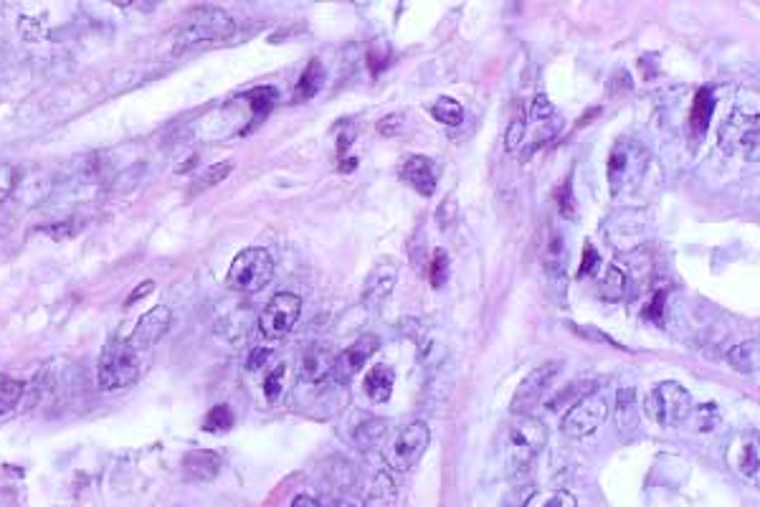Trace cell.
<instances>
[{
    "label": "cell",
    "instance_id": "cell-1",
    "mask_svg": "<svg viewBox=\"0 0 760 507\" xmlns=\"http://www.w3.org/2000/svg\"><path fill=\"white\" fill-rule=\"evenodd\" d=\"M548 444V427L530 414H515L504 424L502 456L510 474H525Z\"/></svg>",
    "mask_w": 760,
    "mask_h": 507
},
{
    "label": "cell",
    "instance_id": "cell-2",
    "mask_svg": "<svg viewBox=\"0 0 760 507\" xmlns=\"http://www.w3.org/2000/svg\"><path fill=\"white\" fill-rule=\"evenodd\" d=\"M236 33V23L226 11L220 8H195L193 14L183 21L175 36H173V52L183 53L198 49V46H211L229 41Z\"/></svg>",
    "mask_w": 760,
    "mask_h": 507
},
{
    "label": "cell",
    "instance_id": "cell-3",
    "mask_svg": "<svg viewBox=\"0 0 760 507\" xmlns=\"http://www.w3.org/2000/svg\"><path fill=\"white\" fill-rule=\"evenodd\" d=\"M142 363L137 351L129 345L127 340H109L99 355V368H97V386L107 393L129 389L140 378Z\"/></svg>",
    "mask_w": 760,
    "mask_h": 507
},
{
    "label": "cell",
    "instance_id": "cell-4",
    "mask_svg": "<svg viewBox=\"0 0 760 507\" xmlns=\"http://www.w3.org/2000/svg\"><path fill=\"white\" fill-rule=\"evenodd\" d=\"M274 277V259L267 249L251 247L236 254L231 269L226 274V286L239 295H257Z\"/></svg>",
    "mask_w": 760,
    "mask_h": 507
},
{
    "label": "cell",
    "instance_id": "cell-5",
    "mask_svg": "<svg viewBox=\"0 0 760 507\" xmlns=\"http://www.w3.org/2000/svg\"><path fill=\"white\" fill-rule=\"evenodd\" d=\"M644 408L646 417L659 427H680L692 417L695 403H692L690 390L680 386L677 380H664V383H659L649 390Z\"/></svg>",
    "mask_w": 760,
    "mask_h": 507
},
{
    "label": "cell",
    "instance_id": "cell-6",
    "mask_svg": "<svg viewBox=\"0 0 760 507\" xmlns=\"http://www.w3.org/2000/svg\"><path fill=\"white\" fill-rule=\"evenodd\" d=\"M428 444H431V429L424 421H413L388 442L386 465L393 472H411L426 455Z\"/></svg>",
    "mask_w": 760,
    "mask_h": 507
},
{
    "label": "cell",
    "instance_id": "cell-7",
    "mask_svg": "<svg viewBox=\"0 0 760 507\" xmlns=\"http://www.w3.org/2000/svg\"><path fill=\"white\" fill-rule=\"evenodd\" d=\"M720 147L727 155L750 157L758 153V115L746 112V109H735L730 112L718 130Z\"/></svg>",
    "mask_w": 760,
    "mask_h": 507
},
{
    "label": "cell",
    "instance_id": "cell-8",
    "mask_svg": "<svg viewBox=\"0 0 760 507\" xmlns=\"http://www.w3.org/2000/svg\"><path fill=\"white\" fill-rule=\"evenodd\" d=\"M608 417V399L601 390H591L573 403L563 417V434L570 439H586L598 431Z\"/></svg>",
    "mask_w": 760,
    "mask_h": 507
},
{
    "label": "cell",
    "instance_id": "cell-9",
    "mask_svg": "<svg viewBox=\"0 0 760 507\" xmlns=\"http://www.w3.org/2000/svg\"><path fill=\"white\" fill-rule=\"evenodd\" d=\"M302 315V299L292 292H279L267 302L264 313L258 315V330L267 340H282L295 330Z\"/></svg>",
    "mask_w": 760,
    "mask_h": 507
},
{
    "label": "cell",
    "instance_id": "cell-10",
    "mask_svg": "<svg viewBox=\"0 0 760 507\" xmlns=\"http://www.w3.org/2000/svg\"><path fill=\"white\" fill-rule=\"evenodd\" d=\"M646 168L644 150L632 140H621L611 150L608 157V183H611V193H621V188H629V183L639 181Z\"/></svg>",
    "mask_w": 760,
    "mask_h": 507
},
{
    "label": "cell",
    "instance_id": "cell-11",
    "mask_svg": "<svg viewBox=\"0 0 760 507\" xmlns=\"http://www.w3.org/2000/svg\"><path fill=\"white\" fill-rule=\"evenodd\" d=\"M563 365L560 363H545L540 368H535L528 378H522V383L517 386L515 396H512V411L515 414H530V408H535L538 403L548 396V390L553 389L555 378L560 376Z\"/></svg>",
    "mask_w": 760,
    "mask_h": 507
},
{
    "label": "cell",
    "instance_id": "cell-12",
    "mask_svg": "<svg viewBox=\"0 0 760 507\" xmlns=\"http://www.w3.org/2000/svg\"><path fill=\"white\" fill-rule=\"evenodd\" d=\"M396 282H399V264L393 259H383L375 264L371 274L365 277V285H362V307L368 310H380L386 305L393 289H396Z\"/></svg>",
    "mask_w": 760,
    "mask_h": 507
},
{
    "label": "cell",
    "instance_id": "cell-13",
    "mask_svg": "<svg viewBox=\"0 0 760 507\" xmlns=\"http://www.w3.org/2000/svg\"><path fill=\"white\" fill-rule=\"evenodd\" d=\"M380 348L378 335H361L352 345H348L345 351L340 352L333 363V378L337 383H348L355 373H361L362 365L368 363L375 355V351Z\"/></svg>",
    "mask_w": 760,
    "mask_h": 507
},
{
    "label": "cell",
    "instance_id": "cell-14",
    "mask_svg": "<svg viewBox=\"0 0 760 507\" xmlns=\"http://www.w3.org/2000/svg\"><path fill=\"white\" fill-rule=\"evenodd\" d=\"M170 325H173V313H170V307L157 305V307H153L150 313H145L140 320H137V325L132 327V333H129L127 343L137 352L147 351V348H153L157 340L168 333Z\"/></svg>",
    "mask_w": 760,
    "mask_h": 507
},
{
    "label": "cell",
    "instance_id": "cell-15",
    "mask_svg": "<svg viewBox=\"0 0 760 507\" xmlns=\"http://www.w3.org/2000/svg\"><path fill=\"white\" fill-rule=\"evenodd\" d=\"M400 175H403V181L408 183L416 193L424 195V198L434 195V191H436V165H434L431 157H408V160L403 163V168H400Z\"/></svg>",
    "mask_w": 760,
    "mask_h": 507
},
{
    "label": "cell",
    "instance_id": "cell-16",
    "mask_svg": "<svg viewBox=\"0 0 760 507\" xmlns=\"http://www.w3.org/2000/svg\"><path fill=\"white\" fill-rule=\"evenodd\" d=\"M333 363H335V358L330 355L327 348L312 345V348L305 351L302 361H299V383L320 386L324 378L333 376Z\"/></svg>",
    "mask_w": 760,
    "mask_h": 507
},
{
    "label": "cell",
    "instance_id": "cell-17",
    "mask_svg": "<svg viewBox=\"0 0 760 507\" xmlns=\"http://www.w3.org/2000/svg\"><path fill=\"white\" fill-rule=\"evenodd\" d=\"M393 383H396V373L393 368L386 363L373 365L368 373H365V380H362V389L368 393V399L373 403H386L393 393Z\"/></svg>",
    "mask_w": 760,
    "mask_h": 507
},
{
    "label": "cell",
    "instance_id": "cell-18",
    "mask_svg": "<svg viewBox=\"0 0 760 507\" xmlns=\"http://www.w3.org/2000/svg\"><path fill=\"white\" fill-rule=\"evenodd\" d=\"M183 469H185V477H188V480L208 482L219 474L220 459L213 455V452H191V455H185V459H183Z\"/></svg>",
    "mask_w": 760,
    "mask_h": 507
},
{
    "label": "cell",
    "instance_id": "cell-19",
    "mask_svg": "<svg viewBox=\"0 0 760 507\" xmlns=\"http://www.w3.org/2000/svg\"><path fill=\"white\" fill-rule=\"evenodd\" d=\"M386 429H388L386 418L371 417V414H361L358 421L352 424V442L358 444L361 449H373L375 444H380Z\"/></svg>",
    "mask_w": 760,
    "mask_h": 507
},
{
    "label": "cell",
    "instance_id": "cell-20",
    "mask_svg": "<svg viewBox=\"0 0 760 507\" xmlns=\"http://www.w3.org/2000/svg\"><path fill=\"white\" fill-rule=\"evenodd\" d=\"M614 421L619 431H633L639 427V411H636V390L619 389L616 401H614Z\"/></svg>",
    "mask_w": 760,
    "mask_h": 507
},
{
    "label": "cell",
    "instance_id": "cell-21",
    "mask_svg": "<svg viewBox=\"0 0 760 507\" xmlns=\"http://www.w3.org/2000/svg\"><path fill=\"white\" fill-rule=\"evenodd\" d=\"M396 500H399L396 480L388 472L375 474L373 484H371V490L365 494V507H396Z\"/></svg>",
    "mask_w": 760,
    "mask_h": 507
},
{
    "label": "cell",
    "instance_id": "cell-22",
    "mask_svg": "<svg viewBox=\"0 0 760 507\" xmlns=\"http://www.w3.org/2000/svg\"><path fill=\"white\" fill-rule=\"evenodd\" d=\"M758 358H760V348L758 340H743L740 345H735L733 351L727 352V363L733 371L743 373V376H750L758 371Z\"/></svg>",
    "mask_w": 760,
    "mask_h": 507
},
{
    "label": "cell",
    "instance_id": "cell-23",
    "mask_svg": "<svg viewBox=\"0 0 760 507\" xmlns=\"http://www.w3.org/2000/svg\"><path fill=\"white\" fill-rule=\"evenodd\" d=\"M542 261H545V272L550 274V277H563V274H566L568 254L560 231H550L548 241H545Z\"/></svg>",
    "mask_w": 760,
    "mask_h": 507
},
{
    "label": "cell",
    "instance_id": "cell-24",
    "mask_svg": "<svg viewBox=\"0 0 760 507\" xmlns=\"http://www.w3.org/2000/svg\"><path fill=\"white\" fill-rule=\"evenodd\" d=\"M324 87V69L323 64H320V59H312L310 66L305 69V74L299 77V81H296V89H295V99L296 102H307V99H312L317 91L323 89Z\"/></svg>",
    "mask_w": 760,
    "mask_h": 507
},
{
    "label": "cell",
    "instance_id": "cell-25",
    "mask_svg": "<svg viewBox=\"0 0 760 507\" xmlns=\"http://www.w3.org/2000/svg\"><path fill=\"white\" fill-rule=\"evenodd\" d=\"M715 112V97L709 89L697 91L695 102H692V112H690V125L695 127L697 135H705L709 127V119Z\"/></svg>",
    "mask_w": 760,
    "mask_h": 507
},
{
    "label": "cell",
    "instance_id": "cell-26",
    "mask_svg": "<svg viewBox=\"0 0 760 507\" xmlns=\"http://www.w3.org/2000/svg\"><path fill=\"white\" fill-rule=\"evenodd\" d=\"M626 286H629V279L626 274L621 272L619 267H608L598 285V295L605 299V302H619V299L626 297Z\"/></svg>",
    "mask_w": 760,
    "mask_h": 507
},
{
    "label": "cell",
    "instance_id": "cell-27",
    "mask_svg": "<svg viewBox=\"0 0 760 507\" xmlns=\"http://www.w3.org/2000/svg\"><path fill=\"white\" fill-rule=\"evenodd\" d=\"M522 507H578V500L568 490H538L530 494Z\"/></svg>",
    "mask_w": 760,
    "mask_h": 507
},
{
    "label": "cell",
    "instance_id": "cell-28",
    "mask_svg": "<svg viewBox=\"0 0 760 507\" xmlns=\"http://www.w3.org/2000/svg\"><path fill=\"white\" fill-rule=\"evenodd\" d=\"M431 115L441 125L459 127L464 122V107L459 105L456 99H451V97H441V99H436V105L431 107Z\"/></svg>",
    "mask_w": 760,
    "mask_h": 507
},
{
    "label": "cell",
    "instance_id": "cell-29",
    "mask_svg": "<svg viewBox=\"0 0 760 507\" xmlns=\"http://www.w3.org/2000/svg\"><path fill=\"white\" fill-rule=\"evenodd\" d=\"M21 396H23V383L5 376V373H0V414L14 411L18 401H21Z\"/></svg>",
    "mask_w": 760,
    "mask_h": 507
},
{
    "label": "cell",
    "instance_id": "cell-30",
    "mask_svg": "<svg viewBox=\"0 0 760 507\" xmlns=\"http://www.w3.org/2000/svg\"><path fill=\"white\" fill-rule=\"evenodd\" d=\"M735 467L737 472L747 477V480H758V444L755 442H746L743 449H740V456L735 459Z\"/></svg>",
    "mask_w": 760,
    "mask_h": 507
},
{
    "label": "cell",
    "instance_id": "cell-31",
    "mask_svg": "<svg viewBox=\"0 0 760 507\" xmlns=\"http://www.w3.org/2000/svg\"><path fill=\"white\" fill-rule=\"evenodd\" d=\"M231 427H233V414H231V408H229L226 403H219V406H213V408L208 411L206 424H203V429L211 431V434L229 431Z\"/></svg>",
    "mask_w": 760,
    "mask_h": 507
},
{
    "label": "cell",
    "instance_id": "cell-32",
    "mask_svg": "<svg viewBox=\"0 0 760 507\" xmlns=\"http://www.w3.org/2000/svg\"><path fill=\"white\" fill-rule=\"evenodd\" d=\"M426 272H428V279H431V285L436 286V289L446 285V279H449V254L444 249H436L431 261H428Z\"/></svg>",
    "mask_w": 760,
    "mask_h": 507
},
{
    "label": "cell",
    "instance_id": "cell-33",
    "mask_svg": "<svg viewBox=\"0 0 760 507\" xmlns=\"http://www.w3.org/2000/svg\"><path fill=\"white\" fill-rule=\"evenodd\" d=\"M231 170L233 163H216V165H211V168L203 170V175L195 181V191H206V188L219 185V183H223L231 175Z\"/></svg>",
    "mask_w": 760,
    "mask_h": 507
},
{
    "label": "cell",
    "instance_id": "cell-34",
    "mask_svg": "<svg viewBox=\"0 0 760 507\" xmlns=\"http://www.w3.org/2000/svg\"><path fill=\"white\" fill-rule=\"evenodd\" d=\"M408 259H411V264L418 272H426V269H428V259H426V234L421 229H418V231L411 236V241H408Z\"/></svg>",
    "mask_w": 760,
    "mask_h": 507
},
{
    "label": "cell",
    "instance_id": "cell-35",
    "mask_svg": "<svg viewBox=\"0 0 760 507\" xmlns=\"http://www.w3.org/2000/svg\"><path fill=\"white\" fill-rule=\"evenodd\" d=\"M692 414L697 417V429L709 431L715 429V424L720 421V411L715 403H699L697 408H692Z\"/></svg>",
    "mask_w": 760,
    "mask_h": 507
},
{
    "label": "cell",
    "instance_id": "cell-36",
    "mask_svg": "<svg viewBox=\"0 0 760 507\" xmlns=\"http://www.w3.org/2000/svg\"><path fill=\"white\" fill-rule=\"evenodd\" d=\"M530 117L535 119V125H545V122H553L558 115H555L550 99H548L545 94H538V97H535V102H532V107H530Z\"/></svg>",
    "mask_w": 760,
    "mask_h": 507
},
{
    "label": "cell",
    "instance_id": "cell-37",
    "mask_svg": "<svg viewBox=\"0 0 760 507\" xmlns=\"http://www.w3.org/2000/svg\"><path fill=\"white\" fill-rule=\"evenodd\" d=\"M525 135H528V127H525V122L517 117L510 127H507V137H504V147H507V153H517L520 150V145L525 143Z\"/></svg>",
    "mask_w": 760,
    "mask_h": 507
},
{
    "label": "cell",
    "instance_id": "cell-38",
    "mask_svg": "<svg viewBox=\"0 0 760 507\" xmlns=\"http://www.w3.org/2000/svg\"><path fill=\"white\" fill-rule=\"evenodd\" d=\"M284 373H286V368H284V363H279L274 371H271L269 376H267V380H264V393H267V399H269L271 403L277 401V399H279V393H282Z\"/></svg>",
    "mask_w": 760,
    "mask_h": 507
},
{
    "label": "cell",
    "instance_id": "cell-39",
    "mask_svg": "<svg viewBox=\"0 0 760 507\" xmlns=\"http://www.w3.org/2000/svg\"><path fill=\"white\" fill-rule=\"evenodd\" d=\"M15 181H18V173H15L14 165L0 163V203H5V201H8V195L14 193Z\"/></svg>",
    "mask_w": 760,
    "mask_h": 507
},
{
    "label": "cell",
    "instance_id": "cell-40",
    "mask_svg": "<svg viewBox=\"0 0 760 507\" xmlns=\"http://www.w3.org/2000/svg\"><path fill=\"white\" fill-rule=\"evenodd\" d=\"M558 206H560V216L568 219V221H576L578 219V209H576V201H573V191H570V183H566L558 193Z\"/></svg>",
    "mask_w": 760,
    "mask_h": 507
},
{
    "label": "cell",
    "instance_id": "cell-41",
    "mask_svg": "<svg viewBox=\"0 0 760 507\" xmlns=\"http://www.w3.org/2000/svg\"><path fill=\"white\" fill-rule=\"evenodd\" d=\"M403 127H406V115H400V112L386 115V117L378 122V132L386 135V137H396V135L403 132Z\"/></svg>",
    "mask_w": 760,
    "mask_h": 507
},
{
    "label": "cell",
    "instance_id": "cell-42",
    "mask_svg": "<svg viewBox=\"0 0 760 507\" xmlns=\"http://www.w3.org/2000/svg\"><path fill=\"white\" fill-rule=\"evenodd\" d=\"M436 223L441 231H446V229H451V226L456 223V201H454V198L444 201V203L438 206Z\"/></svg>",
    "mask_w": 760,
    "mask_h": 507
},
{
    "label": "cell",
    "instance_id": "cell-43",
    "mask_svg": "<svg viewBox=\"0 0 760 507\" xmlns=\"http://www.w3.org/2000/svg\"><path fill=\"white\" fill-rule=\"evenodd\" d=\"M598 264H601V257H598L596 247H593V244H586V247H583V264H580L578 277H593V274L598 272Z\"/></svg>",
    "mask_w": 760,
    "mask_h": 507
},
{
    "label": "cell",
    "instance_id": "cell-44",
    "mask_svg": "<svg viewBox=\"0 0 760 507\" xmlns=\"http://www.w3.org/2000/svg\"><path fill=\"white\" fill-rule=\"evenodd\" d=\"M570 327H573V330H576V333H578L580 338H586V340H596V343H604V345H614V348H621L619 343H616V340L614 338H608V335H605V333H601V330H598V327H593V325H588V327H580V325H576V323H570Z\"/></svg>",
    "mask_w": 760,
    "mask_h": 507
},
{
    "label": "cell",
    "instance_id": "cell-45",
    "mask_svg": "<svg viewBox=\"0 0 760 507\" xmlns=\"http://www.w3.org/2000/svg\"><path fill=\"white\" fill-rule=\"evenodd\" d=\"M269 358H271L269 348H254L251 355H249V371H258V368H264V365L269 363Z\"/></svg>",
    "mask_w": 760,
    "mask_h": 507
},
{
    "label": "cell",
    "instance_id": "cell-46",
    "mask_svg": "<svg viewBox=\"0 0 760 507\" xmlns=\"http://www.w3.org/2000/svg\"><path fill=\"white\" fill-rule=\"evenodd\" d=\"M153 289H155V282H153V279L142 282L140 286H135V292H132V295L127 297V305H135L137 299H145L147 295H150V292H153Z\"/></svg>",
    "mask_w": 760,
    "mask_h": 507
},
{
    "label": "cell",
    "instance_id": "cell-47",
    "mask_svg": "<svg viewBox=\"0 0 760 507\" xmlns=\"http://www.w3.org/2000/svg\"><path fill=\"white\" fill-rule=\"evenodd\" d=\"M289 507H320V502L314 497H310V494H296Z\"/></svg>",
    "mask_w": 760,
    "mask_h": 507
},
{
    "label": "cell",
    "instance_id": "cell-48",
    "mask_svg": "<svg viewBox=\"0 0 760 507\" xmlns=\"http://www.w3.org/2000/svg\"><path fill=\"white\" fill-rule=\"evenodd\" d=\"M661 307H664V292H659L657 297H654V302H652V310H646V317H657L659 320V313H661Z\"/></svg>",
    "mask_w": 760,
    "mask_h": 507
},
{
    "label": "cell",
    "instance_id": "cell-49",
    "mask_svg": "<svg viewBox=\"0 0 760 507\" xmlns=\"http://www.w3.org/2000/svg\"><path fill=\"white\" fill-rule=\"evenodd\" d=\"M335 507H358L355 502H350V500H345V502H337Z\"/></svg>",
    "mask_w": 760,
    "mask_h": 507
}]
</instances>
